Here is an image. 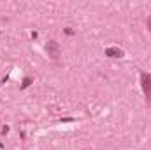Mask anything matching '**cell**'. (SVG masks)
Masks as SVG:
<instances>
[{
	"mask_svg": "<svg viewBox=\"0 0 151 150\" xmlns=\"http://www.w3.org/2000/svg\"><path fill=\"white\" fill-rule=\"evenodd\" d=\"M46 51H47V55L51 57V58H58L60 57V46H58V42H55V41H49L47 44H46Z\"/></svg>",
	"mask_w": 151,
	"mask_h": 150,
	"instance_id": "7a4b0ae2",
	"label": "cell"
},
{
	"mask_svg": "<svg viewBox=\"0 0 151 150\" xmlns=\"http://www.w3.org/2000/svg\"><path fill=\"white\" fill-rule=\"evenodd\" d=\"M141 81H142V90H144L146 101L151 103V76L150 74H142L141 76Z\"/></svg>",
	"mask_w": 151,
	"mask_h": 150,
	"instance_id": "6da1fadb",
	"label": "cell"
},
{
	"mask_svg": "<svg viewBox=\"0 0 151 150\" xmlns=\"http://www.w3.org/2000/svg\"><path fill=\"white\" fill-rule=\"evenodd\" d=\"M146 23H148V28H150V30H151V16H150V18H148V20H146Z\"/></svg>",
	"mask_w": 151,
	"mask_h": 150,
	"instance_id": "277c9868",
	"label": "cell"
},
{
	"mask_svg": "<svg viewBox=\"0 0 151 150\" xmlns=\"http://www.w3.org/2000/svg\"><path fill=\"white\" fill-rule=\"evenodd\" d=\"M106 55L111 57V58H121L123 57V50H119V48H107Z\"/></svg>",
	"mask_w": 151,
	"mask_h": 150,
	"instance_id": "3957f363",
	"label": "cell"
}]
</instances>
